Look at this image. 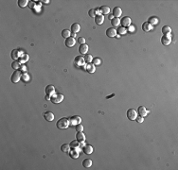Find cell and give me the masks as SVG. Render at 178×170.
I'll return each mask as SVG.
<instances>
[{
	"mask_svg": "<svg viewBox=\"0 0 178 170\" xmlns=\"http://www.w3.org/2000/svg\"><path fill=\"white\" fill-rule=\"evenodd\" d=\"M72 36H73V38H74V37L76 36V33H72Z\"/></svg>",
	"mask_w": 178,
	"mask_h": 170,
	"instance_id": "cell-47",
	"label": "cell"
},
{
	"mask_svg": "<svg viewBox=\"0 0 178 170\" xmlns=\"http://www.w3.org/2000/svg\"><path fill=\"white\" fill-rule=\"evenodd\" d=\"M22 71H26V67H25V66H23V67H22Z\"/></svg>",
	"mask_w": 178,
	"mask_h": 170,
	"instance_id": "cell-46",
	"label": "cell"
},
{
	"mask_svg": "<svg viewBox=\"0 0 178 170\" xmlns=\"http://www.w3.org/2000/svg\"><path fill=\"white\" fill-rule=\"evenodd\" d=\"M21 57H22V52H20V50L14 49V50L12 52V58H13L14 60H17L18 59H20Z\"/></svg>",
	"mask_w": 178,
	"mask_h": 170,
	"instance_id": "cell-12",
	"label": "cell"
},
{
	"mask_svg": "<svg viewBox=\"0 0 178 170\" xmlns=\"http://www.w3.org/2000/svg\"><path fill=\"white\" fill-rule=\"evenodd\" d=\"M85 70L88 73H94L96 70V67L93 64H87V65L85 66Z\"/></svg>",
	"mask_w": 178,
	"mask_h": 170,
	"instance_id": "cell-24",
	"label": "cell"
},
{
	"mask_svg": "<svg viewBox=\"0 0 178 170\" xmlns=\"http://www.w3.org/2000/svg\"><path fill=\"white\" fill-rule=\"evenodd\" d=\"M85 62H84V58H82L81 56H77L76 58L74 59V65L77 68H81L84 65Z\"/></svg>",
	"mask_w": 178,
	"mask_h": 170,
	"instance_id": "cell-3",
	"label": "cell"
},
{
	"mask_svg": "<svg viewBox=\"0 0 178 170\" xmlns=\"http://www.w3.org/2000/svg\"><path fill=\"white\" fill-rule=\"evenodd\" d=\"M12 67L14 69V70H18L19 68H20V62H17V60H14L12 64Z\"/></svg>",
	"mask_w": 178,
	"mask_h": 170,
	"instance_id": "cell-36",
	"label": "cell"
},
{
	"mask_svg": "<svg viewBox=\"0 0 178 170\" xmlns=\"http://www.w3.org/2000/svg\"><path fill=\"white\" fill-rule=\"evenodd\" d=\"M70 34H71V32L67 30H64L63 31H62V36H63L64 39L69 38V37H70Z\"/></svg>",
	"mask_w": 178,
	"mask_h": 170,
	"instance_id": "cell-32",
	"label": "cell"
},
{
	"mask_svg": "<svg viewBox=\"0 0 178 170\" xmlns=\"http://www.w3.org/2000/svg\"><path fill=\"white\" fill-rule=\"evenodd\" d=\"M76 139L79 141L80 143H81V142H84L85 141V134L82 132H77V134H76Z\"/></svg>",
	"mask_w": 178,
	"mask_h": 170,
	"instance_id": "cell-19",
	"label": "cell"
},
{
	"mask_svg": "<svg viewBox=\"0 0 178 170\" xmlns=\"http://www.w3.org/2000/svg\"><path fill=\"white\" fill-rule=\"evenodd\" d=\"M28 60H29V55L24 54V55H22V57L20 58V62H21V64H24V62H26Z\"/></svg>",
	"mask_w": 178,
	"mask_h": 170,
	"instance_id": "cell-37",
	"label": "cell"
},
{
	"mask_svg": "<svg viewBox=\"0 0 178 170\" xmlns=\"http://www.w3.org/2000/svg\"><path fill=\"white\" fill-rule=\"evenodd\" d=\"M111 23L114 26H119V24H120V21H119V18H113L111 20Z\"/></svg>",
	"mask_w": 178,
	"mask_h": 170,
	"instance_id": "cell-33",
	"label": "cell"
},
{
	"mask_svg": "<svg viewBox=\"0 0 178 170\" xmlns=\"http://www.w3.org/2000/svg\"><path fill=\"white\" fill-rule=\"evenodd\" d=\"M50 100L51 102H53V103H55V104H58V103H61V102L64 100V96H63L62 94L54 93L50 96Z\"/></svg>",
	"mask_w": 178,
	"mask_h": 170,
	"instance_id": "cell-2",
	"label": "cell"
},
{
	"mask_svg": "<svg viewBox=\"0 0 178 170\" xmlns=\"http://www.w3.org/2000/svg\"><path fill=\"white\" fill-rule=\"evenodd\" d=\"M78 42H80L81 44H85V39L83 38V37H81V38H79Z\"/></svg>",
	"mask_w": 178,
	"mask_h": 170,
	"instance_id": "cell-41",
	"label": "cell"
},
{
	"mask_svg": "<svg viewBox=\"0 0 178 170\" xmlns=\"http://www.w3.org/2000/svg\"><path fill=\"white\" fill-rule=\"evenodd\" d=\"M54 93H55V88H54V86H53V85H47V87H46V94H47V96H51Z\"/></svg>",
	"mask_w": 178,
	"mask_h": 170,
	"instance_id": "cell-14",
	"label": "cell"
},
{
	"mask_svg": "<svg viewBox=\"0 0 178 170\" xmlns=\"http://www.w3.org/2000/svg\"><path fill=\"white\" fill-rule=\"evenodd\" d=\"M91 166H92V161H91L90 159H85V160H83V162H82V166H83L84 168H89Z\"/></svg>",
	"mask_w": 178,
	"mask_h": 170,
	"instance_id": "cell-28",
	"label": "cell"
},
{
	"mask_svg": "<svg viewBox=\"0 0 178 170\" xmlns=\"http://www.w3.org/2000/svg\"><path fill=\"white\" fill-rule=\"evenodd\" d=\"M30 1H28V0H19L18 1V5H19V7L20 8H26L27 6H28V3H29Z\"/></svg>",
	"mask_w": 178,
	"mask_h": 170,
	"instance_id": "cell-31",
	"label": "cell"
},
{
	"mask_svg": "<svg viewBox=\"0 0 178 170\" xmlns=\"http://www.w3.org/2000/svg\"><path fill=\"white\" fill-rule=\"evenodd\" d=\"M69 155H70V157L73 158V159H78L79 158V149H72L70 152H69Z\"/></svg>",
	"mask_w": 178,
	"mask_h": 170,
	"instance_id": "cell-25",
	"label": "cell"
},
{
	"mask_svg": "<svg viewBox=\"0 0 178 170\" xmlns=\"http://www.w3.org/2000/svg\"><path fill=\"white\" fill-rule=\"evenodd\" d=\"M171 42V36L170 34L169 35H163V37L161 38V42L163 46H169Z\"/></svg>",
	"mask_w": 178,
	"mask_h": 170,
	"instance_id": "cell-7",
	"label": "cell"
},
{
	"mask_svg": "<svg viewBox=\"0 0 178 170\" xmlns=\"http://www.w3.org/2000/svg\"><path fill=\"white\" fill-rule=\"evenodd\" d=\"M104 22V16L102 14H97L95 17V23L97 25H102Z\"/></svg>",
	"mask_w": 178,
	"mask_h": 170,
	"instance_id": "cell-17",
	"label": "cell"
},
{
	"mask_svg": "<svg viewBox=\"0 0 178 170\" xmlns=\"http://www.w3.org/2000/svg\"><path fill=\"white\" fill-rule=\"evenodd\" d=\"M70 144H64L61 146V150L63 151L64 153H69L70 152Z\"/></svg>",
	"mask_w": 178,
	"mask_h": 170,
	"instance_id": "cell-23",
	"label": "cell"
},
{
	"mask_svg": "<svg viewBox=\"0 0 178 170\" xmlns=\"http://www.w3.org/2000/svg\"><path fill=\"white\" fill-rule=\"evenodd\" d=\"M131 22L132 20L130 17H128V16L123 17L122 19L120 20V25H121V26H123V28H126V26L128 28V26H131Z\"/></svg>",
	"mask_w": 178,
	"mask_h": 170,
	"instance_id": "cell-6",
	"label": "cell"
},
{
	"mask_svg": "<svg viewBox=\"0 0 178 170\" xmlns=\"http://www.w3.org/2000/svg\"><path fill=\"white\" fill-rule=\"evenodd\" d=\"M44 118L46 119L47 121L48 122H51V121H53L54 120V114H53V112H44Z\"/></svg>",
	"mask_w": 178,
	"mask_h": 170,
	"instance_id": "cell-11",
	"label": "cell"
},
{
	"mask_svg": "<svg viewBox=\"0 0 178 170\" xmlns=\"http://www.w3.org/2000/svg\"><path fill=\"white\" fill-rule=\"evenodd\" d=\"M75 128H76L77 132H82L83 130V126L81 124H78V125L75 126Z\"/></svg>",
	"mask_w": 178,
	"mask_h": 170,
	"instance_id": "cell-39",
	"label": "cell"
},
{
	"mask_svg": "<svg viewBox=\"0 0 178 170\" xmlns=\"http://www.w3.org/2000/svg\"><path fill=\"white\" fill-rule=\"evenodd\" d=\"M170 32H171V28L169 26H164L162 28V33L164 35H169V34H170Z\"/></svg>",
	"mask_w": 178,
	"mask_h": 170,
	"instance_id": "cell-27",
	"label": "cell"
},
{
	"mask_svg": "<svg viewBox=\"0 0 178 170\" xmlns=\"http://www.w3.org/2000/svg\"><path fill=\"white\" fill-rule=\"evenodd\" d=\"M129 31H130V32H133V31H135V28H134L133 26H129Z\"/></svg>",
	"mask_w": 178,
	"mask_h": 170,
	"instance_id": "cell-43",
	"label": "cell"
},
{
	"mask_svg": "<svg viewBox=\"0 0 178 170\" xmlns=\"http://www.w3.org/2000/svg\"><path fill=\"white\" fill-rule=\"evenodd\" d=\"M98 10V8H97ZM97 10L96 8H92V10H89V12H88V14H89V16L90 17H96V15H97Z\"/></svg>",
	"mask_w": 178,
	"mask_h": 170,
	"instance_id": "cell-35",
	"label": "cell"
},
{
	"mask_svg": "<svg viewBox=\"0 0 178 170\" xmlns=\"http://www.w3.org/2000/svg\"><path fill=\"white\" fill-rule=\"evenodd\" d=\"M79 52L82 54V55H85V54H87V52H88V46L87 44H81L80 47H79Z\"/></svg>",
	"mask_w": 178,
	"mask_h": 170,
	"instance_id": "cell-18",
	"label": "cell"
},
{
	"mask_svg": "<svg viewBox=\"0 0 178 170\" xmlns=\"http://www.w3.org/2000/svg\"><path fill=\"white\" fill-rule=\"evenodd\" d=\"M70 148L72 149H77L80 148V142L78 140H75V141H72L71 143H70Z\"/></svg>",
	"mask_w": 178,
	"mask_h": 170,
	"instance_id": "cell-29",
	"label": "cell"
},
{
	"mask_svg": "<svg viewBox=\"0 0 178 170\" xmlns=\"http://www.w3.org/2000/svg\"><path fill=\"white\" fill-rule=\"evenodd\" d=\"M56 125H57V128H60V130H65V128H67L70 126V121L66 117H63L57 122Z\"/></svg>",
	"mask_w": 178,
	"mask_h": 170,
	"instance_id": "cell-1",
	"label": "cell"
},
{
	"mask_svg": "<svg viewBox=\"0 0 178 170\" xmlns=\"http://www.w3.org/2000/svg\"><path fill=\"white\" fill-rule=\"evenodd\" d=\"M76 44V40L73 38V37H69L65 40V46L67 47H73Z\"/></svg>",
	"mask_w": 178,
	"mask_h": 170,
	"instance_id": "cell-16",
	"label": "cell"
},
{
	"mask_svg": "<svg viewBox=\"0 0 178 170\" xmlns=\"http://www.w3.org/2000/svg\"><path fill=\"white\" fill-rule=\"evenodd\" d=\"M158 22H159V20L157 19V17L152 16V17H150V19H149L148 23L151 26H155V25H157V24H158Z\"/></svg>",
	"mask_w": 178,
	"mask_h": 170,
	"instance_id": "cell-26",
	"label": "cell"
},
{
	"mask_svg": "<svg viewBox=\"0 0 178 170\" xmlns=\"http://www.w3.org/2000/svg\"><path fill=\"white\" fill-rule=\"evenodd\" d=\"M136 120L137 121V122H138V123H142V122H143V120H144V117H141V116H137Z\"/></svg>",
	"mask_w": 178,
	"mask_h": 170,
	"instance_id": "cell-40",
	"label": "cell"
},
{
	"mask_svg": "<svg viewBox=\"0 0 178 170\" xmlns=\"http://www.w3.org/2000/svg\"><path fill=\"white\" fill-rule=\"evenodd\" d=\"M92 62H93L94 65H100V64H102V60H101V59H99V58H95V59H93Z\"/></svg>",
	"mask_w": 178,
	"mask_h": 170,
	"instance_id": "cell-38",
	"label": "cell"
},
{
	"mask_svg": "<svg viewBox=\"0 0 178 170\" xmlns=\"http://www.w3.org/2000/svg\"><path fill=\"white\" fill-rule=\"evenodd\" d=\"M69 121H70V125H72V126H76L78 124H81V119L79 117V116H72L71 118H69Z\"/></svg>",
	"mask_w": 178,
	"mask_h": 170,
	"instance_id": "cell-10",
	"label": "cell"
},
{
	"mask_svg": "<svg viewBox=\"0 0 178 170\" xmlns=\"http://www.w3.org/2000/svg\"><path fill=\"white\" fill-rule=\"evenodd\" d=\"M23 80H24L25 81H28L29 80H30V76H28V75L26 74V75H24V76H23Z\"/></svg>",
	"mask_w": 178,
	"mask_h": 170,
	"instance_id": "cell-42",
	"label": "cell"
},
{
	"mask_svg": "<svg viewBox=\"0 0 178 170\" xmlns=\"http://www.w3.org/2000/svg\"><path fill=\"white\" fill-rule=\"evenodd\" d=\"M80 30H81V26L79 25L78 23H74V24L71 26V31H72V33H78Z\"/></svg>",
	"mask_w": 178,
	"mask_h": 170,
	"instance_id": "cell-20",
	"label": "cell"
},
{
	"mask_svg": "<svg viewBox=\"0 0 178 170\" xmlns=\"http://www.w3.org/2000/svg\"><path fill=\"white\" fill-rule=\"evenodd\" d=\"M99 10H100V12H102V15H105V14H108V13L110 12V8L107 7V6H102Z\"/></svg>",
	"mask_w": 178,
	"mask_h": 170,
	"instance_id": "cell-22",
	"label": "cell"
},
{
	"mask_svg": "<svg viewBox=\"0 0 178 170\" xmlns=\"http://www.w3.org/2000/svg\"><path fill=\"white\" fill-rule=\"evenodd\" d=\"M113 18H115V17L113 16V15H110V16H109V19H110V20H112Z\"/></svg>",
	"mask_w": 178,
	"mask_h": 170,
	"instance_id": "cell-45",
	"label": "cell"
},
{
	"mask_svg": "<svg viewBox=\"0 0 178 170\" xmlns=\"http://www.w3.org/2000/svg\"><path fill=\"white\" fill-rule=\"evenodd\" d=\"M21 78H22L21 73L19 72L18 70L14 71L13 74L12 75V81H13V83H17V82H19V80H20Z\"/></svg>",
	"mask_w": 178,
	"mask_h": 170,
	"instance_id": "cell-5",
	"label": "cell"
},
{
	"mask_svg": "<svg viewBox=\"0 0 178 170\" xmlns=\"http://www.w3.org/2000/svg\"><path fill=\"white\" fill-rule=\"evenodd\" d=\"M117 33H119V35H124L127 33V28H123V26H119V28L117 30Z\"/></svg>",
	"mask_w": 178,
	"mask_h": 170,
	"instance_id": "cell-30",
	"label": "cell"
},
{
	"mask_svg": "<svg viewBox=\"0 0 178 170\" xmlns=\"http://www.w3.org/2000/svg\"><path fill=\"white\" fill-rule=\"evenodd\" d=\"M40 2H43V3H45V4H48V3H49V0H45V1H40Z\"/></svg>",
	"mask_w": 178,
	"mask_h": 170,
	"instance_id": "cell-44",
	"label": "cell"
},
{
	"mask_svg": "<svg viewBox=\"0 0 178 170\" xmlns=\"http://www.w3.org/2000/svg\"><path fill=\"white\" fill-rule=\"evenodd\" d=\"M137 116H138V115H137V112H136V110H135V109H129V110H127V117L129 120L134 121V120H136Z\"/></svg>",
	"mask_w": 178,
	"mask_h": 170,
	"instance_id": "cell-4",
	"label": "cell"
},
{
	"mask_svg": "<svg viewBox=\"0 0 178 170\" xmlns=\"http://www.w3.org/2000/svg\"><path fill=\"white\" fill-rule=\"evenodd\" d=\"M142 30L145 32H149L150 30H153V26L150 25L148 22H145V23H143V25H142Z\"/></svg>",
	"mask_w": 178,
	"mask_h": 170,
	"instance_id": "cell-21",
	"label": "cell"
},
{
	"mask_svg": "<svg viewBox=\"0 0 178 170\" xmlns=\"http://www.w3.org/2000/svg\"><path fill=\"white\" fill-rule=\"evenodd\" d=\"M92 60H93V57H92V55H90V54L85 55L84 62H86V64H91V62H92Z\"/></svg>",
	"mask_w": 178,
	"mask_h": 170,
	"instance_id": "cell-34",
	"label": "cell"
},
{
	"mask_svg": "<svg viewBox=\"0 0 178 170\" xmlns=\"http://www.w3.org/2000/svg\"><path fill=\"white\" fill-rule=\"evenodd\" d=\"M121 14H122V10L119 7H115L113 8V16L115 18H119V17L121 16Z\"/></svg>",
	"mask_w": 178,
	"mask_h": 170,
	"instance_id": "cell-13",
	"label": "cell"
},
{
	"mask_svg": "<svg viewBox=\"0 0 178 170\" xmlns=\"http://www.w3.org/2000/svg\"><path fill=\"white\" fill-rule=\"evenodd\" d=\"M106 35L109 38H113L115 36H117V30H115L114 28H109L108 30H106Z\"/></svg>",
	"mask_w": 178,
	"mask_h": 170,
	"instance_id": "cell-15",
	"label": "cell"
},
{
	"mask_svg": "<svg viewBox=\"0 0 178 170\" xmlns=\"http://www.w3.org/2000/svg\"><path fill=\"white\" fill-rule=\"evenodd\" d=\"M137 112H138V115L141 116V117H145V116H147V115L150 114V112L146 110V108H145L144 106H140L139 108H138Z\"/></svg>",
	"mask_w": 178,
	"mask_h": 170,
	"instance_id": "cell-9",
	"label": "cell"
},
{
	"mask_svg": "<svg viewBox=\"0 0 178 170\" xmlns=\"http://www.w3.org/2000/svg\"><path fill=\"white\" fill-rule=\"evenodd\" d=\"M93 146H91V144H84L83 146H82V151H83V153L84 154H87V155H89V154H92L93 153Z\"/></svg>",
	"mask_w": 178,
	"mask_h": 170,
	"instance_id": "cell-8",
	"label": "cell"
}]
</instances>
